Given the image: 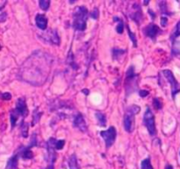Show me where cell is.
<instances>
[{"label": "cell", "instance_id": "6da1fadb", "mask_svg": "<svg viewBox=\"0 0 180 169\" xmlns=\"http://www.w3.org/2000/svg\"><path fill=\"white\" fill-rule=\"evenodd\" d=\"M52 64L53 57L50 55L37 50L20 67V79L33 86H42L48 78Z\"/></svg>", "mask_w": 180, "mask_h": 169}, {"label": "cell", "instance_id": "7a4b0ae2", "mask_svg": "<svg viewBox=\"0 0 180 169\" xmlns=\"http://www.w3.org/2000/svg\"><path fill=\"white\" fill-rule=\"evenodd\" d=\"M88 17H89V11L85 6L76 7L73 12V23H72L74 29L77 31H84L86 29Z\"/></svg>", "mask_w": 180, "mask_h": 169}, {"label": "cell", "instance_id": "3957f363", "mask_svg": "<svg viewBox=\"0 0 180 169\" xmlns=\"http://www.w3.org/2000/svg\"><path fill=\"white\" fill-rule=\"evenodd\" d=\"M141 110L140 107L136 105H132L128 108L125 116H124V129L128 133H131L134 131V116L137 115Z\"/></svg>", "mask_w": 180, "mask_h": 169}, {"label": "cell", "instance_id": "277c9868", "mask_svg": "<svg viewBox=\"0 0 180 169\" xmlns=\"http://www.w3.org/2000/svg\"><path fill=\"white\" fill-rule=\"evenodd\" d=\"M143 123L148 129L150 136H156L157 129H156V122H155V116L152 113L149 108H147L144 116H143Z\"/></svg>", "mask_w": 180, "mask_h": 169}, {"label": "cell", "instance_id": "5b68a950", "mask_svg": "<svg viewBox=\"0 0 180 169\" xmlns=\"http://www.w3.org/2000/svg\"><path fill=\"white\" fill-rule=\"evenodd\" d=\"M163 76L165 77L166 80L169 82L170 89H171V96L172 99H174L176 97L177 93H180V85L178 82L177 81V79L175 78L174 75L172 73V71L170 70H163Z\"/></svg>", "mask_w": 180, "mask_h": 169}, {"label": "cell", "instance_id": "8992f818", "mask_svg": "<svg viewBox=\"0 0 180 169\" xmlns=\"http://www.w3.org/2000/svg\"><path fill=\"white\" fill-rule=\"evenodd\" d=\"M170 40L172 54L176 56H180V21L177 24L174 33L170 37Z\"/></svg>", "mask_w": 180, "mask_h": 169}, {"label": "cell", "instance_id": "52a82bcc", "mask_svg": "<svg viewBox=\"0 0 180 169\" xmlns=\"http://www.w3.org/2000/svg\"><path fill=\"white\" fill-rule=\"evenodd\" d=\"M100 135L102 137V138L104 139L105 143V146L106 148H110L111 146H112L115 142L117 137V131L116 129L114 128L113 126H111L108 128V129L101 131Z\"/></svg>", "mask_w": 180, "mask_h": 169}, {"label": "cell", "instance_id": "ba28073f", "mask_svg": "<svg viewBox=\"0 0 180 169\" xmlns=\"http://www.w3.org/2000/svg\"><path fill=\"white\" fill-rule=\"evenodd\" d=\"M41 38L45 41H47L54 45L60 44V37L56 30H48L47 33H44L41 35Z\"/></svg>", "mask_w": 180, "mask_h": 169}, {"label": "cell", "instance_id": "9c48e42d", "mask_svg": "<svg viewBox=\"0 0 180 169\" xmlns=\"http://www.w3.org/2000/svg\"><path fill=\"white\" fill-rule=\"evenodd\" d=\"M129 17L131 18L137 25L141 24V19H142V12H141V9L139 4L135 3L132 6L131 10L129 11Z\"/></svg>", "mask_w": 180, "mask_h": 169}, {"label": "cell", "instance_id": "30bf717a", "mask_svg": "<svg viewBox=\"0 0 180 169\" xmlns=\"http://www.w3.org/2000/svg\"><path fill=\"white\" fill-rule=\"evenodd\" d=\"M162 31L159 28V27L154 23L149 24L145 28L143 29V33L147 37H149L152 40H156L157 35H159Z\"/></svg>", "mask_w": 180, "mask_h": 169}, {"label": "cell", "instance_id": "8fae6325", "mask_svg": "<svg viewBox=\"0 0 180 169\" xmlns=\"http://www.w3.org/2000/svg\"><path fill=\"white\" fill-rule=\"evenodd\" d=\"M15 112L17 113L19 116L24 117L27 116L28 115V109L27 107V102L26 99L24 98H19L18 99L17 102H16V108H14Z\"/></svg>", "mask_w": 180, "mask_h": 169}, {"label": "cell", "instance_id": "7c38bea8", "mask_svg": "<svg viewBox=\"0 0 180 169\" xmlns=\"http://www.w3.org/2000/svg\"><path fill=\"white\" fill-rule=\"evenodd\" d=\"M73 125H74L75 128L78 129L82 132H85L87 130V125L85 123V120L80 113H77L74 117Z\"/></svg>", "mask_w": 180, "mask_h": 169}, {"label": "cell", "instance_id": "4fadbf2b", "mask_svg": "<svg viewBox=\"0 0 180 169\" xmlns=\"http://www.w3.org/2000/svg\"><path fill=\"white\" fill-rule=\"evenodd\" d=\"M35 23L36 26L41 30H46L47 27V19L44 14H37L35 17Z\"/></svg>", "mask_w": 180, "mask_h": 169}, {"label": "cell", "instance_id": "5bb4252c", "mask_svg": "<svg viewBox=\"0 0 180 169\" xmlns=\"http://www.w3.org/2000/svg\"><path fill=\"white\" fill-rule=\"evenodd\" d=\"M32 147L30 146H27V147H20V148H18V152H19V155H20V157L23 158L25 159H31V158H34V152H32Z\"/></svg>", "mask_w": 180, "mask_h": 169}, {"label": "cell", "instance_id": "9a60e30c", "mask_svg": "<svg viewBox=\"0 0 180 169\" xmlns=\"http://www.w3.org/2000/svg\"><path fill=\"white\" fill-rule=\"evenodd\" d=\"M19 157H20V155H19V152L18 151L8 160L7 165H6V169H18V158Z\"/></svg>", "mask_w": 180, "mask_h": 169}, {"label": "cell", "instance_id": "2e32d148", "mask_svg": "<svg viewBox=\"0 0 180 169\" xmlns=\"http://www.w3.org/2000/svg\"><path fill=\"white\" fill-rule=\"evenodd\" d=\"M95 116L98 120V123L100 127H105L106 126V116L105 114L100 113V112H97L95 114Z\"/></svg>", "mask_w": 180, "mask_h": 169}, {"label": "cell", "instance_id": "e0dca14e", "mask_svg": "<svg viewBox=\"0 0 180 169\" xmlns=\"http://www.w3.org/2000/svg\"><path fill=\"white\" fill-rule=\"evenodd\" d=\"M69 167H70V169H80L78 162H77V158L75 154H72L70 156V159H69Z\"/></svg>", "mask_w": 180, "mask_h": 169}, {"label": "cell", "instance_id": "ac0fdd59", "mask_svg": "<svg viewBox=\"0 0 180 169\" xmlns=\"http://www.w3.org/2000/svg\"><path fill=\"white\" fill-rule=\"evenodd\" d=\"M136 77H137V75L134 72V66H130L128 69V70H127V72H126L127 81H132V80H134Z\"/></svg>", "mask_w": 180, "mask_h": 169}, {"label": "cell", "instance_id": "d6986e66", "mask_svg": "<svg viewBox=\"0 0 180 169\" xmlns=\"http://www.w3.org/2000/svg\"><path fill=\"white\" fill-rule=\"evenodd\" d=\"M41 115H42V113L39 111V108H36L35 110H34V113H33V122H32V125H33V126L35 125L36 123L40 121Z\"/></svg>", "mask_w": 180, "mask_h": 169}, {"label": "cell", "instance_id": "ffe728a7", "mask_svg": "<svg viewBox=\"0 0 180 169\" xmlns=\"http://www.w3.org/2000/svg\"><path fill=\"white\" fill-rule=\"evenodd\" d=\"M20 129H21V134L23 137H27L28 136V123H26L24 120L20 123Z\"/></svg>", "mask_w": 180, "mask_h": 169}, {"label": "cell", "instance_id": "44dd1931", "mask_svg": "<svg viewBox=\"0 0 180 169\" xmlns=\"http://www.w3.org/2000/svg\"><path fill=\"white\" fill-rule=\"evenodd\" d=\"M114 20H116V22L119 23V25L117 26L116 27V31L119 33V34H122L123 31H124V22L122 21V19H121L120 18L118 17H114L113 18Z\"/></svg>", "mask_w": 180, "mask_h": 169}, {"label": "cell", "instance_id": "7402d4cb", "mask_svg": "<svg viewBox=\"0 0 180 169\" xmlns=\"http://www.w3.org/2000/svg\"><path fill=\"white\" fill-rule=\"evenodd\" d=\"M159 6H160V11L162 12V14H163V16H165L166 17V15H170V13L168 12V9H167V4H166V2H160L159 3Z\"/></svg>", "mask_w": 180, "mask_h": 169}, {"label": "cell", "instance_id": "603a6c76", "mask_svg": "<svg viewBox=\"0 0 180 169\" xmlns=\"http://www.w3.org/2000/svg\"><path fill=\"white\" fill-rule=\"evenodd\" d=\"M18 117H19V116L15 112L14 109H12V110L11 111V124H12V129H13L15 127Z\"/></svg>", "mask_w": 180, "mask_h": 169}, {"label": "cell", "instance_id": "cb8c5ba5", "mask_svg": "<svg viewBox=\"0 0 180 169\" xmlns=\"http://www.w3.org/2000/svg\"><path fill=\"white\" fill-rule=\"evenodd\" d=\"M141 169H154L150 162V158H147L145 159L142 160L141 165Z\"/></svg>", "mask_w": 180, "mask_h": 169}, {"label": "cell", "instance_id": "d4e9b609", "mask_svg": "<svg viewBox=\"0 0 180 169\" xmlns=\"http://www.w3.org/2000/svg\"><path fill=\"white\" fill-rule=\"evenodd\" d=\"M126 50L124 49H112V57H113V59H117L119 58L121 56H122L123 54H125Z\"/></svg>", "mask_w": 180, "mask_h": 169}, {"label": "cell", "instance_id": "484cf974", "mask_svg": "<svg viewBox=\"0 0 180 169\" xmlns=\"http://www.w3.org/2000/svg\"><path fill=\"white\" fill-rule=\"evenodd\" d=\"M68 63H69V64H70L73 69H75V70L78 69V66L74 62V56H73V54L71 52V50L70 51V54L68 55Z\"/></svg>", "mask_w": 180, "mask_h": 169}, {"label": "cell", "instance_id": "4316f807", "mask_svg": "<svg viewBox=\"0 0 180 169\" xmlns=\"http://www.w3.org/2000/svg\"><path fill=\"white\" fill-rule=\"evenodd\" d=\"M39 6L43 11H47L49 6H50V1H47V0H41L39 2Z\"/></svg>", "mask_w": 180, "mask_h": 169}, {"label": "cell", "instance_id": "83f0119b", "mask_svg": "<svg viewBox=\"0 0 180 169\" xmlns=\"http://www.w3.org/2000/svg\"><path fill=\"white\" fill-rule=\"evenodd\" d=\"M127 29H128V35H129V37H130V39H131V41L132 42L134 43V47H137V40H136V37H135V35L133 32H131V30L129 28V27L127 26Z\"/></svg>", "mask_w": 180, "mask_h": 169}, {"label": "cell", "instance_id": "f1b7e54d", "mask_svg": "<svg viewBox=\"0 0 180 169\" xmlns=\"http://www.w3.org/2000/svg\"><path fill=\"white\" fill-rule=\"evenodd\" d=\"M153 105H154V108L156 109H161L163 108V103H162V101L160 100L159 98H155L153 99Z\"/></svg>", "mask_w": 180, "mask_h": 169}, {"label": "cell", "instance_id": "f546056e", "mask_svg": "<svg viewBox=\"0 0 180 169\" xmlns=\"http://www.w3.org/2000/svg\"><path fill=\"white\" fill-rule=\"evenodd\" d=\"M64 145H65V140H56L55 145V150H62L63 148Z\"/></svg>", "mask_w": 180, "mask_h": 169}, {"label": "cell", "instance_id": "4dcf8cb0", "mask_svg": "<svg viewBox=\"0 0 180 169\" xmlns=\"http://www.w3.org/2000/svg\"><path fill=\"white\" fill-rule=\"evenodd\" d=\"M90 17L92 18V19H99V11L98 8H94L93 9V11L90 14Z\"/></svg>", "mask_w": 180, "mask_h": 169}, {"label": "cell", "instance_id": "1f68e13d", "mask_svg": "<svg viewBox=\"0 0 180 169\" xmlns=\"http://www.w3.org/2000/svg\"><path fill=\"white\" fill-rule=\"evenodd\" d=\"M1 98H2L3 99L9 100V99H12V95H11V93H4L1 94Z\"/></svg>", "mask_w": 180, "mask_h": 169}, {"label": "cell", "instance_id": "d6a6232c", "mask_svg": "<svg viewBox=\"0 0 180 169\" xmlns=\"http://www.w3.org/2000/svg\"><path fill=\"white\" fill-rule=\"evenodd\" d=\"M167 24H168V19H167V17L162 16L161 17V25H162V27H165L167 26Z\"/></svg>", "mask_w": 180, "mask_h": 169}, {"label": "cell", "instance_id": "836d02e7", "mask_svg": "<svg viewBox=\"0 0 180 169\" xmlns=\"http://www.w3.org/2000/svg\"><path fill=\"white\" fill-rule=\"evenodd\" d=\"M139 94L141 97L144 98V97L148 96V95L149 94V91H146V90H141L139 92Z\"/></svg>", "mask_w": 180, "mask_h": 169}, {"label": "cell", "instance_id": "e575fe53", "mask_svg": "<svg viewBox=\"0 0 180 169\" xmlns=\"http://www.w3.org/2000/svg\"><path fill=\"white\" fill-rule=\"evenodd\" d=\"M6 17H7L6 13H2V14L0 15V22H4V21H6Z\"/></svg>", "mask_w": 180, "mask_h": 169}, {"label": "cell", "instance_id": "d590c367", "mask_svg": "<svg viewBox=\"0 0 180 169\" xmlns=\"http://www.w3.org/2000/svg\"><path fill=\"white\" fill-rule=\"evenodd\" d=\"M149 13H150V17L152 19H155V18H156V14H155V12H152L150 9L149 10Z\"/></svg>", "mask_w": 180, "mask_h": 169}, {"label": "cell", "instance_id": "8d00e7d4", "mask_svg": "<svg viewBox=\"0 0 180 169\" xmlns=\"http://www.w3.org/2000/svg\"><path fill=\"white\" fill-rule=\"evenodd\" d=\"M165 169H173V167H172L171 165H170V164H168V165H166V167H165Z\"/></svg>", "mask_w": 180, "mask_h": 169}, {"label": "cell", "instance_id": "74e56055", "mask_svg": "<svg viewBox=\"0 0 180 169\" xmlns=\"http://www.w3.org/2000/svg\"><path fill=\"white\" fill-rule=\"evenodd\" d=\"M82 92H83L84 93H85L86 95L89 94V90H87V89H84V90H82Z\"/></svg>", "mask_w": 180, "mask_h": 169}, {"label": "cell", "instance_id": "f35d334b", "mask_svg": "<svg viewBox=\"0 0 180 169\" xmlns=\"http://www.w3.org/2000/svg\"><path fill=\"white\" fill-rule=\"evenodd\" d=\"M45 169H54V166H47Z\"/></svg>", "mask_w": 180, "mask_h": 169}, {"label": "cell", "instance_id": "ab89813d", "mask_svg": "<svg viewBox=\"0 0 180 169\" xmlns=\"http://www.w3.org/2000/svg\"><path fill=\"white\" fill-rule=\"evenodd\" d=\"M144 4H145V5H148V4H149V2H148V1H147V2H144Z\"/></svg>", "mask_w": 180, "mask_h": 169}, {"label": "cell", "instance_id": "60d3db41", "mask_svg": "<svg viewBox=\"0 0 180 169\" xmlns=\"http://www.w3.org/2000/svg\"><path fill=\"white\" fill-rule=\"evenodd\" d=\"M0 49H1V45H0Z\"/></svg>", "mask_w": 180, "mask_h": 169}, {"label": "cell", "instance_id": "b9f144b4", "mask_svg": "<svg viewBox=\"0 0 180 169\" xmlns=\"http://www.w3.org/2000/svg\"><path fill=\"white\" fill-rule=\"evenodd\" d=\"M179 154H180V153H179Z\"/></svg>", "mask_w": 180, "mask_h": 169}]
</instances>
